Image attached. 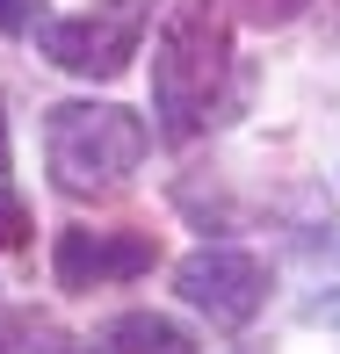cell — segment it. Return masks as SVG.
Masks as SVG:
<instances>
[{
    "label": "cell",
    "mask_w": 340,
    "mask_h": 354,
    "mask_svg": "<svg viewBox=\"0 0 340 354\" xmlns=\"http://www.w3.org/2000/svg\"><path fill=\"white\" fill-rule=\"evenodd\" d=\"M29 8L37 0H0V29H29Z\"/></svg>",
    "instance_id": "10"
},
{
    "label": "cell",
    "mask_w": 340,
    "mask_h": 354,
    "mask_svg": "<svg viewBox=\"0 0 340 354\" xmlns=\"http://www.w3.org/2000/svg\"><path fill=\"white\" fill-rule=\"evenodd\" d=\"M174 297L188 311H210V326H247L268 304V268L239 246H203L174 268Z\"/></svg>",
    "instance_id": "4"
},
{
    "label": "cell",
    "mask_w": 340,
    "mask_h": 354,
    "mask_svg": "<svg viewBox=\"0 0 340 354\" xmlns=\"http://www.w3.org/2000/svg\"><path fill=\"white\" fill-rule=\"evenodd\" d=\"M232 80V22L224 0H174L152 37V116L167 138H196Z\"/></svg>",
    "instance_id": "1"
},
{
    "label": "cell",
    "mask_w": 340,
    "mask_h": 354,
    "mask_svg": "<svg viewBox=\"0 0 340 354\" xmlns=\"http://www.w3.org/2000/svg\"><path fill=\"white\" fill-rule=\"evenodd\" d=\"M0 354H73V340L44 311H0Z\"/></svg>",
    "instance_id": "7"
},
{
    "label": "cell",
    "mask_w": 340,
    "mask_h": 354,
    "mask_svg": "<svg viewBox=\"0 0 340 354\" xmlns=\"http://www.w3.org/2000/svg\"><path fill=\"white\" fill-rule=\"evenodd\" d=\"M0 246H29V217H22V203H8V196H0Z\"/></svg>",
    "instance_id": "9"
},
{
    "label": "cell",
    "mask_w": 340,
    "mask_h": 354,
    "mask_svg": "<svg viewBox=\"0 0 340 354\" xmlns=\"http://www.w3.org/2000/svg\"><path fill=\"white\" fill-rule=\"evenodd\" d=\"M304 8H312V0H239V15H247V22H261V29H283V22H297Z\"/></svg>",
    "instance_id": "8"
},
{
    "label": "cell",
    "mask_w": 340,
    "mask_h": 354,
    "mask_svg": "<svg viewBox=\"0 0 340 354\" xmlns=\"http://www.w3.org/2000/svg\"><path fill=\"white\" fill-rule=\"evenodd\" d=\"M138 29H145V0H109V8H87V15L37 22V51L80 80H116L138 58Z\"/></svg>",
    "instance_id": "3"
},
{
    "label": "cell",
    "mask_w": 340,
    "mask_h": 354,
    "mask_svg": "<svg viewBox=\"0 0 340 354\" xmlns=\"http://www.w3.org/2000/svg\"><path fill=\"white\" fill-rule=\"evenodd\" d=\"M145 152H152L145 116H131L116 102H66L44 123V159H51V181L66 196H109V188H123L145 167Z\"/></svg>",
    "instance_id": "2"
},
{
    "label": "cell",
    "mask_w": 340,
    "mask_h": 354,
    "mask_svg": "<svg viewBox=\"0 0 340 354\" xmlns=\"http://www.w3.org/2000/svg\"><path fill=\"white\" fill-rule=\"evenodd\" d=\"M94 354H196V340H188V333L174 326V318L131 311V318H116V326H102Z\"/></svg>",
    "instance_id": "6"
},
{
    "label": "cell",
    "mask_w": 340,
    "mask_h": 354,
    "mask_svg": "<svg viewBox=\"0 0 340 354\" xmlns=\"http://www.w3.org/2000/svg\"><path fill=\"white\" fill-rule=\"evenodd\" d=\"M152 239L145 232H58V289H102V282H131L152 268Z\"/></svg>",
    "instance_id": "5"
},
{
    "label": "cell",
    "mask_w": 340,
    "mask_h": 354,
    "mask_svg": "<svg viewBox=\"0 0 340 354\" xmlns=\"http://www.w3.org/2000/svg\"><path fill=\"white\" fill-rule=\"evenodd\" d=\"M0 181H8V102H0Z\"/></svg>",
    "instance_id": "11"
}]
</instances>
